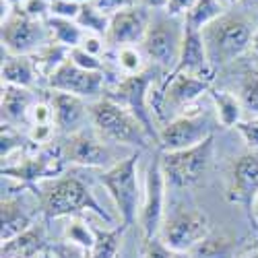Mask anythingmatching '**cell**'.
<instances>
[{"label":"cell","mask_w":258,"mask_h":258,"mask_svg":"<svg viewBox=\"0 0 258 258\" xmlns=\"http://www.w3.org/2000/svg\"><path fill=\"white\" fill-rule=\"evenodd\" d=\"M258 29V23L252 15L244 11H225L219 19H215L201 33L205 39V48L215 71L229 67L231 62L248 54L252 37Z\"/></svg>","instance_id":"obj_1"},{"label":"cell","mask_w":258,"mask_h":258,"mask_svg":"<svg viewBox=\"0 0 258 258\" xmlns=\"http://www.w3.org/2000/svg\"><path fill=\"white\" fill-rule=\"evenodd\" d=\"M35 195L39 199V211L48 221L75 217L83 211H93L97 217L105 221V225H112L110 213L99 205L91 188L77 176H58L54 180L41 182Z\"/></svg>","instance_id":"obj_2"},{"label":"cell","mask_w":258,"mask_h":258,"mask_svg":"<svg viewBox=\"0 0 258 258\" xmlns=\"http://www.w3.org/2000/svg\"><path fill=\"white\" fill-rule=\"evenodd\" d=\"M89 118L93 131L112 145H126L135 151H143L153 143L145 126L126 107L107 97H99L89 105Z\"/></svg>","instance_id":"obj_3"},{"label":"cell","mask_w":258,"mask_h":258,"mask_svg":"<svg viewBox=\"0 0 258 258\" xmlns=\"http://www.w3.org/2000/svg\"><path fill=\"white\" fill-rule=\"evenodd\" d=\"M159 73H161V69L149 67L141 75L122 77L120 81H116L114 87L107 89L103 95L107 99L120 103L122 107H126V110L145 126V131L153 139V143H159V124L151 112V91L161 81Z\"/></svg>","instance_id":"obj_4"},{"label":"cell","mask_w":258,"mask_h":258,"mask_svg":"<svg viewBox=\"0 0 258 258\" xmlns=\"http://www.w3.org/2000/svg\"><path fill=\"white\" fill-rule=\"evenodd\" d=\"M139 159L141 151H133L126 159H122L110 169H103L99 174V184L112 197L122 225L126 229L135 225V221L139 219V211L143 203L139 188Z\"/></svg>","instance_id":"obj_5"},{"label":"cell","mask_w":258,"mask_h":258,"mask_svg":"<svg viewBox=\"0 0 258 258\" xmlns=\"http://www.w3.org/2000/svg\"><path fill=\"white\" fill-rule=\"evenodd\" d=\"M184 41V19L169 17L165 11H151V21L141 44L151 67L171 73L176 69Z\"/></svg>","instance_id":"obj_6"},{"label":"cell","mask_w":258,"mask_h":258,"mask_svg":"<svg viewBox=\"0 0 258 258\" xmlns=\"http://www.w3.org/2000/svg\"><path fill=\"white\" fill-rule=\"evenodd\" d=\"M67 159L62 157L60 145L33 147L21 153L17 161H3V178L21 182V188L37 192V184L62 176Z\"/></svg>","instance_id":"obj_7"},{"label":"cell","mask_w":258,"mask_h":258,"mask_svg":"<svg viewBox=\"0 0 258 258\" xmlns=\"http://www.w3.org/2000/svg\"><path fill=\"white\" fill-rule=\"evenodd\" d=\"M215 155V137H209L197 147L182 149V151L159 153L161 169L167 182V188H190L199 184L213 163Z\"/></svg>","instance_id":"obj_8"},{"label":"cell","mask_w":258,"mask_h":258,"mask_svg":"<svg viewBox=\"0 0 258 258\" xmlns=\"http://www.w3.org/2000/svg\"><path fill=\"white\" fill-rule=\"evenodd\" d=\"M60 151L62 157L67 159V163L73 165H81V167H97V169H110L116 163H120L122 157L118 153L120 145H112L103 141L95 131L91 128H83V131H77L69 137H64L60 143Z\"/></svg>","instance_id":"obj_9"},{"label":"cell","mask_w":258,"mask_h":258,"mask_svg":"<svg viewBox=\"0 0 258 258\" xmlns=\"http://www.w3.org/2000/svg\"><path fill=\"white\" fill-rule=\"evenodd\" d=\"M0 37H3V50L17 56H33L52 41L46 21L25 15L19 7L3 19Z\"/></svg>","instance_id":"obj_10"},{"label":"cell","mask_w":258,"mask_h":258,"mask_svg":"<svg viewBox=\"0 0 258 258\" xmlns=\"http://www.w3.org/2000/svg\"><path fill=\"white\" fill-rule=\"evenodd\" d=\"M165 190H167V182L161 169L159 155H155L147 167L143 203L139 211V225L143 231V240L159 238L165 217Z\"/></svg>","instance_id":"obj_11"},{"label":"cell","mask_w":258,"mask_h":258,"mask_svg":"<svg viewBox=\"0 0 258 258\" xmlns=\"http://www.w3.org/2000/svg\"><path fill=\"white\" fill-rule=\"evenodd\" d=\"M215 120L209 114H182L169 120L159 128V143L157 147L161 153L182 151V149L197 147L209 137H215Z\"/></svg>","instance_id":"obj_12"},{"label":"cell","mask_w":258,"mask_h":258,"mask_svg":"<svg viewBox=\"0 0 258 258\" xmlns=\"http://www.w3.org/2000/svg\"><path fill=\"white\" fill-rule=\"evenodd\" d=\"M211 233L209 217L203 211L184 209L163 221L159 238L171 252H190Z\"/></svg>","instance_id":"obj_13"},{"label":"cell","mask_w":258,"mask_h":258,"mask_svg":"<svg viewBox=\"0 0 258 258\" xmlns=\"http://www.w3.org/2000/svg\"><path fill=\"white\" fill-rule=\"evenodd\" d=\"M46 83L50 91L71 93L83 99H93V97L99 99L105 89V73L85 71L69 58Z\"/></svg>","instance_id":"obj_14"},{"label":"cell","mask_w":258,"mask_h":258,"mask_svg":"<svg viewBox=\"0 0 258 258\" xmlns=\"http://www.w3.org/2000/svg\"><path fill=\"white\" fill-rule=\"evenodd\" d=\"M258 195V151L238 155L227 169L225 197L233 205L250 207Z\"/></svg>","instance_id":"obj_15"},{"label":"cell","mask_w":258,"mask_h":258,"mask_svg":"<svg viewBox=\"0 0 258 258\" xmlns=\"http://www.w3.org/2000/svg\"><path fill=\"white\" fill-rule=\"evenodd\" d=\"M149 21H151V11L141 5L110 15V29L105 33L107 48L141 46L149 29Z\"/></svg>","instance_id":"obj_16"},{"label":"cell","mask_w":258,"mask_h":258,"mask_svg":"<svg viewBox=\"0 0 258 258\" xmlns=\"http://www.w3.org/2000/svg\"><path fill=\"white\" fill-rule=\"evenodd\" d=\"M50 105L54 110V126L62 137H69L77 131H83L85 122L89 118V105L83 97L62 93V91H50Z\"/></svg>","instance_id":"obj_17"},{"label":"cell","mask_w":258,"mask_h":258,"mask_svg":"<svg viewBox=\"0 0 258 258\" xmlns=\"http://www.w3.org/2000/svg\"><path fill=\"white\" fill-rule=\"evenodd\" d=\"M180 73L197 75V77H203L207 81H213L215 73H217L211 67L203 33L195 31V29H188L186 25H184V41H182L178 64H176V69L171 73H167V75H180Z\"/></svg>","instance_id":"obj_18"},{"label":"cell","mask_w":258,"mask_h":258,"mask_svg":"<svg viewBox=\"0 0 258 258\" xmlns=\"http://www.w3.org/2000/svg\"><path fill=\"white\" fill-rule=\"evenodd\" d=\"M0 221H3V229H0V238L3 242H9L23 231H27L35 221L31 211L25 207L23 197H19L17 192H3V203H0Z\"/></svg>","instance_id":"obj_19"},{"label":"cell","mask_w":258,"mask_h":258,"mask_svg":"<svg viewBox=\"0 0 258 258\" xmlns=\"http://www.w3.org/2000/svg\"><path fill=\"white\" fill-rule=\"evenodd\" d=\"M33 89L15 87V85H3L0 95V110H3V122L13 126H29V110L35 103Z\"/></svg>","instance_id":"obj_20"},{"label":"cell","mask_w":258,"mask_h":258,"mask_svg":"<svg viewBox=\"0 0 258 258\" xmlns=\"http://www.w3.org/2000/svg\"><path fill=\"white\" fill-rule=\"evenodd\" d=\"M48 238H46V229L33 223L27 231H23L17 238L3 242V250L0 256L3 258H35L37 254H46L48 252Z\"/></svg>","instance_id":"obj_21"},{"label":"cell","mask_w":258,"mask_h":258,"mask_svg":"<svg viewBox=\"0 0 258 258\" xmlns=\"http://www.w3.org/2000/svg\"><path fill=\"white\" fill-rule=\"evenodd\" d=\"M3 85H15V87L33 89L39 79L35 62L31 56H17L3 50V67H0Z\"/></svg>","instance_id":"obj_22"},{"label":"cell","mask_w":258,"mask_h":258,"mask_svg":"<svg viewBox=\"0 0 258 258\" xmlns=\"http://www.w3.org/2000/svg\"><path fill=\"white\" fill-rule=\"evenodd\" d=\"M209 95L213 99L217 124H221L223 128H235L242 122L244 105H242L238 95H233V93H229L225 89H211Z\"/></svg>","instance_id":"obj_23"},{"label":"cell","mask_w":258,"mask_h":258,"mask_svg":"<svg viewBox=\"0 0 258 258\" xmlns=\"http://www.w3.org/2000/svg\"><path fill=\"white\" fill-rule=\"evenodd\" d=\"M240 244L235 238L223 233H209L207 238L190 250L192 258H235Z\"/></svg>","instance_id":"obj_24"},{"label":"cell","mask_w":258,"mask_h":258,"mask_svg":"<svg viewBox=\"0 0 258 258\" xmlns=\"http://www.w3.org/2000/svg\"><path fill=\"white\" fill-rule=\"evenodd\" d=\"M46 25H48V29H50L52 41H56V44L69 48V50L79 48L81 41H83V37H85L83 27L77 23L75 19L48 17V19H46Z\"/></svg>","instance_id":"obj_25"},{"label":"cell","mask_w":258,"mask_h":258,"mask_svg":"<svg viewBox=\"0 0 258 258\" xmlns=\"http://www.w3.org/2000/svg\"><path fill=\"white\" fill-rule=\"evenodd\" d=\"M95 242L93 248L89 250V258H120L118 250H120V242H122V235L126 231L124 225L120 227H95Z\"/></svg>","instance_id":"obj_26"},{"label":"cell","mask_w":258,"mask_h":258,"mask_svg":"<svg viewBox=\"0 0 258 258\" xmlns=\"http://www.w3.org/2000/svg\"><path fill=\"white\" fill-rule=\"evenodd\" d=\"M31 58L35 62V69H37L39 77H44L48 81L62 67V64L71 58V50L60 46V44H56V41H50L48 46H44L37 54H33Z\"/></svg>","instance_id":"obj_27"},{"label":"cell","mask_w":258,"mask_h":258,"mask_svg":"<svg viewBox=\"0 0 258 258\" xmlns=\"http://www.w3.org/2000/svg\"><path fill=\"white\" fill-rule=\"evenodd\" d=\"M227 9L219 3V0H197V5L188 11L184 17V25L188 29L203 31L207 25H211L215 19H219Z\"/></svg>","instance_id":"obj_28"},{"label":"cell","mask_w":258,"mask_h":258,"mask_svg":"<svg viewBox=\"0 0 258 258\" xmlns=\"http://www.w3.org/2000/svg\"><path fill=\"white\" fill-rule=\"evenodd\" d=\"M114 54V62L118 71L124 77H133V75H141L145 73L147 67V56L143 54L141 46H122V48H112Z\"/></svg>","instance_id":"obj_29"},{"label":"cell","mask_w":258,"mask_h":258,"mask_svg":"<svg viewBox=\"0 0 258 258\" xmlns=\"http://www.w3.org/2000/svg\"><path fill=\"white\" fill-rule=\"evenodd\" d=\"M27 149H33L31 141L27 139V133L23 135L19 131V126L3 122V133H0V155H3V161L11 159L17 153L27 151Z\"/></svg>","instance_id":"obj_30"},{"label":"cell","mask_w":258,"mask_h":258,"mask_svg":"<svg viewBox=\"0 0 258 258\" xmlns=\"http://www.w3.org/2000/svg\"><path fill=\"white\" fill-rule=\"evenodd\" d=\"M77 23L83 27L85 33H95V35L105 37L107 29H110V15L99 11L93 3H85V5H81Z\"/></svg>","instance_id":"obj_31"},{"label":"cell","mask_w":258,"mask_h":258,"mask_svg":"<svg viewBox=\"0 0 258 258\" xmlns=\"http://www.w3.org/2000/svg\"><path fill=\"white\" fill-rule=\"evenodd\" d=\"M64 240H69L85 250H91L93 248V242H95V231H93V225H89L87 221H83L79 215L75 217H69L67 225H64Z\"/></svg>","instance_id":"obj_32"},{"label":"cell","mask_w":258,"mask_h":258,"mask_svg":"<svg viewBox=\"0 0 258 258\" xmlns=\"http://www.w3.org/2000/svg\"><path fill=\"white\" fill-rule=\"evenodd\" d=\"M240 101L244 105V112L258 116V69H246L240 81Z\"/></svg>","instance_id":"obj_33"},{"label":"cell","mask_w":258,"mask_h":258,"mask_svg":"<svg viewBox=\"0 0 258 258\" xmlns=\"http://www.w3.org/2000/svg\"><path fill=\"white\" fill-rule=\"evenodd\" d=\"M71 60L77 64V67L85 69V71H91V73H105V58L93 56L89 52H85L81 46L71 50Z\"/></svg>","instance_id":"obj_34"},{"label":"cell","mask_w":258,"mask_h":258,"mask_svg":"<svg viewBox=\"0 0 258 258\" xmlns=\"http://www.w3.org/2000/svg\"><path fill=\"white\" fill-rule=\"evenodd\" d=\"M56 133L58 131L54 124H33L27 131V139L31 141L33 147H50L54 143Z\"/></svg>","instance_id":"obj_35"},{"label":"cell","mask_w":258,"mask_h":258,"mask_svg":"<svg viewBox=\"0 0 258 258\" xmlns=\"http://www.w3.org/2000/svg\"><path fill=\"white\" fill-rule=\"evenodd\" d=\"M48 252L52 254V258H89V252L69 242V240H62V242H56L48 248Z\"/></svg>","instance_id":"obj_36"},{"label":"cell","mask_w":258,"mask_h":258,"mask_svg":"<svg viewBox=\"0 0 258 258\" xmlns=\"http://www.w3.org/2000/svg\"><path fill=\"white\" fill-rule=\"evenodd\" d=\"M235 131L242 135V139L248 145L250 151H258V116L242 120L238 126H235Z\"/></svg>","instance_id":"obj_37"},{"label":"cell","mask_w":258,"mask_h":258,"mask_svg":"<svg viewBox=\"0 0 258 258\" xmlns=\"http://www.w3.org/2000/svg\"><path fill=\"white\" fill-rule=\"evenodd\" d=\"M33 124H54V110L50 101H35L29 110V126Z\"/></svg>","instance_id":"obj_38"},{"label":"cell","mask_w":258,"mask_h":258,"mask_svg":"<svg viewBox=\"0 0 258 258\" xmlns=\"http://www.w3.org/2000/svg\"><path fill=\"white\" fill-rule=\"evenodd\" d=\"M25 15L46 21L50 17V9H52V0H23V5L19 7Z\"/></svg>","instance_id":"obj_39"},{"label":"cell","mask_w":258,"mask_h":258,"mask_svg":"<svg viewBox=\"0 0 258 258\" xmlns=\"http://www.w3.org/2000/svg\"><path fill=\"white\" fill-rule=\"evenodd\" d=\"M81 13V5L75 0H52L50 17H60V19H75Z\"/></svg>","instance_id":"obj_40"},{"label":"cell","mask_w":258,"mask_h":258,"mask_svg":"<svg viewBox=\"0 0 258 258\" xmlns=\"http://www.w3.org/2000/svg\"><path fill=\"white\" fill-rule=\"evenodd\" d=\"M81 48H83L85 52L93 54V56H99V58H105L107 50H110V48H107L105 37L95 35V33H85V37H83V41H81Z\"/></svg>","instance_id":"obj_41"},{"label":"cell","mask_w":258,"mask_h":258,"mask_svg":"<svg viewBox=\"0 0 258 258\" xmlns=\"http://www.w3.org/2000/svg\"><path fill=\"white\" fill-rule=\"evenodd\" d=\"M174 252H171L161 238H153V240H145L143 244V258H171Z\"/></svg>","instance_id":"obj_42"},{"label":"cell","mask_w":258,"mask_h":258,"mask_svg":"<svg viewBox=\"0 0 258 258\" xmlns=\"http://www.w3.org/2000/svg\"><path fill=\"white\" fill-rule=\"evenodd\" d=\"M91 3H93L99 11H103V13H107V15H114V13L124 11V9L139 7V0H91Z\"/></svg>","instance_id":"obj_43"},{"label":"cell","mask_w":258,"mask_h":258,"mask_svg":"<svg viewBox=\"0 0 258 258\" xmlns=\"http://www.w3.org/2000/svg\"><path fill=\"white\" fill-rule=\"evenodd\" d=\"M197 5V0H167L165 5V13L169 17H178V19H184L188 15V11Z\"/></svg>","instance_id":"obj_44"},{"label":"cell","mask_w":258,"mask_h":258,"mask_svg":"<svg viewBox=\"0 0 258 258\" xmlns=\"http://www.w3.org/2000/svg\"><path fill=\"white\" fill-rule=\"evenodd\" d=\"M248 56H250V62H252V69H258V29H256V33H254V37H252Z\"/></svg>","instance_id":"obj_45"},{"label":"cell","mask_w":258,"mask_h":258,"mask_svg":"<svg viewBox=\"0 0 258 258\" xmlns=\"http://www.w3.org/2000/svg\"><path fill=\"white\" fill-rule=\"evenodd\" d=\"M139 5L149 11H165L167 0H139Z\"/></svg>","instance_id":"obj_46"},{"label":"cell","mask_w":258,"mask_h":258,"mask_svg":"<svg viewBox=\"0 0 258 258\" xmlns=\"http://www.w3.org/2000/svg\"><path fill=\"white\" fill-rule=\"evenodd\" d=\"M250 217H252L254 223H258V195H256V199L250 205Z\"/></svg>","instance_id":"obj_47"},{"label":"cell","mask_w":258,"mask_h":258,"mask_svg":"<svg viewBox=\"0 0 258 258\" xmlns=\"http://www.w3.org/2000/svg\"><path fill=\"white\" fill-rule=\"evenodd\" d=\"M219 3H221L225 9H231V7H235V5H240L242 0H219Z\"/></svg>","instance_id":"obj_48"},{"label":"cell","mask_w":258,"mask_h":258,"mask_svg":"<svg viewBox=\"0 0 258 258\" xmlns=\"http://www.w3.org/2000/svg\"><path fill=\"white\" fill-rule=\"evenodd\" d=\"M171 258H192V256H190V252H174Z\"/></svg>","instance_id":"obj_49"},{"label":"cell","mask_w":258,"mask_h":258,"mask_svg":"<svg viewBox=\"0 0 258 258\" xmlns=\"http://www.w3.org/2000/svg\"><path fill=\"white\" fill-rule=\"evenodd\" d=\"M5 3H9L13 9H17V7H21V5H23V0H5Z\"/></svg>","instance_id":"obj_50"},{"label":"cell","mask_w":258,"mask_h":258,"mask_svg":"<svg viewBox=\"0 0 258 258\" xmlns=\"http://www.w3.org/2000/svg\"><path fill=\"white\" fill-rule=\"evenodd\" d=\"M246 258H258V250H256V252H252V254H248Z\"/></svg>","instance_id":"obj_51"},{"label":"cell","mask_w":258,"mask_h":258,"mask_svg":"<svg viewBox=\"0 0 258 258\" xmlns=\"http://www.w3.org/2000/svg\"><path fill=\"white\" fill-rule=\"evenodd\" d=\"M75 3H79V5H85V3H91V0H75Z\"/></svg>","instance_id":"obj_52"},{"label":"cell","mask_w":258,"mask_h":258,"mask_svg":"<svg viewBox=\"0 0 258 258\" xmlns=\"http://www.w3.org/2000/svg\"><path fill=\"white\" fill-rule=\"evenodd\" d=\"M41 258H52V254H50V252H46V254H41Z\"/></svg>","instance_id":"obj_53"}]
</instances>
